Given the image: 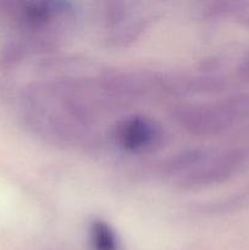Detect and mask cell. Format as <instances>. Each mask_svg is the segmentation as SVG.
<instances>
[{
  "label": "cell",
  "instance_id": "6da1fadb",
  "mask_svg": "<svg viewBox=\"0 0 249 250\" xmlns=\"http://www.w3.org/2000/svg\"><path fill=\"white\" fill-rule=\"evenodd\" d=\"M248 164L249 150L246 148L190 149L171 159L166 168L177 177L178 186L193 189L225 182Z\"/></svg>",
  "mask_w": 249,
  "mask_h": 250
},
{
  "label": "cell",
  "instance_id": "7a4b0ae2",
  "mask_svg": "<svg viewBox=\"0 0 249 250\" xmlns=\"http://www.w3.org/2000/svg\"><path fill=\"white\" fill-rule=\"evenodd\" d=\"M177 124L194 136L225 133L249 120V92L239 93L214 103H188L173 110Z\"/></svg>",
  "mask_w": 249,
  "mask_h": 250
},
{
  "label": "cell",
  "instance_id": "3957f363",
  "mask_svg": "<svg viewBox=\"0 0 249 250\" xmlns=\"http://www.w3.org/2000/svg\"><path fill=\"white\" fill-rule=\"evenodd\" d=\"M114 138L124 150L143 153L151 150L163 138L155 121L142 115H132L120 120L114 127Z\"/></svg>",
  "mask_w": 249,
  "mask_h": 250
},
{
  "label": "cell",
  "instance_id": "277c9868",
  "mask_svg": "<svg viewBox=\"0 0 249 250\" xmlns=\"http://www.w3.org/2000/svg\"><path fill=\"white\" fill-rule=\"evenodd\" d=\"M70 4L65 1H23L12 6L15 21L24 29L37 31L48 26L55 17L66 14Z\"/></svg>",
  "mask_w": 249,
  "mask_h": 250
},
{
  "label": "cell",
  "instance_id": "5b68a950",
  "mask_svg": "<svg viewBox=\"0 0 249 250\" xmlns=\"http://www.w3.org/2000/svg\"><path fill=\"white\" fill-rule=\"evenodd\" d=\"M90 246L94 250H120V241L114 229L103 220H94L89 229Z\"/></svg>",
  "mask_w": 249,
  "mask_h": 250
},
{
  "label": "cell",
  "instance_id": "8992f818",
  "mask_svg": "<svg viewBox=\"0 0 249 250\" xmlns=\"http://www.w3.org/2000/svg\"><path fill=\"white\" fill-rule=\"evenodd\" d=\"M238 75L242 80L249 82V53L246 54L239 62Z\"/></svg>",
  "mask_w": 249,
  "mask_h": 250
},
{
  "label": "cell",
  "instance_id": "52a82bcc",
  "mask_svg": "<svg viewBox=\"0 0 249 250\" xmlns=\"http://www.w3.org/2000/svg\"><path fill=\"white\" fill-rule=\"evenodd\" d=\"M241 17H242V20L244 21V23L248 24L249 26V6H248V9H247L246 11L241 15Z\"/></svg>",
  "mask_w": 249,
  "mask_h": 250
}]
</instances>
